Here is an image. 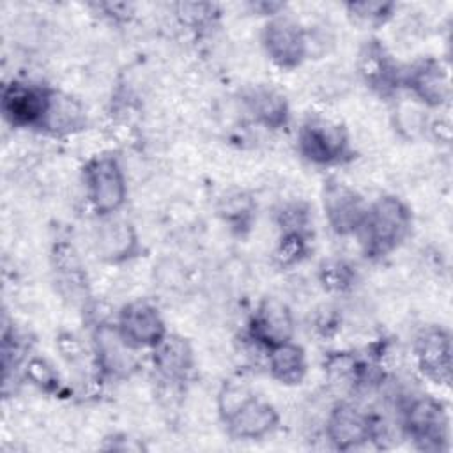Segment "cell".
<instances>
[{"instance_id": "cell-6", "label": "cell", "mask_w": 453, "mask_h": 453, "mask_svg": "<svg viewBox=\"0 0 453 453\" xmlns=\"http://www.w3.org/2000/svg\"><path fill=\"white\" fill-rule=\"evenodd\" d=\"M262 44L271 58L281 69L299 67L310 51L306 30L290 16L273 14L264 27Z\"/></svg>"}, {"instance_id": "cell-3", "label": "cell", "mask_w": 453, "mask_h": 453, "mask_svg": "<svg viewBox=\"0 0 453 453\" xmlns=\"http://www.w3.org/2000/svg\"><path fill=\"white\" fill-rule=\"evenodd\" d=\"M403 430L419 449L442 451L449 444V416L442 402L418 396L403 411Z\"/></svg>"}, {"instance_id": "cell-17", "label": "cell", "mask_w": 453, "mask_h": 453, "mask_svg": "<svg viewBox=\"0 0 453 453\" xmlns=\"http://www.w3.org/2000/svg\"><path fill=\"white\" fill-rule=\"evenodd\" d=\"M154 368L172 382H182L193 370L191 345L179 334L166 336L152 349Z\"/></svg>"}, {"instance_id": "cell-26", "label": "cell", "mask_w": 453, "mask_h": 453, "mask_svg": "<svg viewBox=\"0 0 453 453\" xmlns=\"http://www.w3.org/2000/svg\"><path fill=\"white\" fill-rule=\"evenodd\" d=\"M27 375L30 377V380L39 386L41 389H53L58 382V377L55 373V370L41 357H34L28 361L27 365Z\"/></svg>"}, {"instance_id": "cell-10", "label": "cell", "mask_w": 453, "mask_h": 453, "mask_svg": "<svg viewBox=\"0 0 453 453\" xmlns=\"http://www.w3.org/2000/svg\"><path fill=\"white\" fill-rule=\"evenodd\" d=\"M402 87H407L412 97L428 108H441L451 97L449 71L435 58H421L405 69Z\"/></svg>"}, {"instance_id": "cell-18", "label": "cell", "mask_w": 453, "mask_h": 453, "mask_svg": "<svg viewBox=\"0 0 453 453\" xmlns=\"http://www.w3.org/2000/svg\"><path fill=\"white\" fill-rule=\"evenodd\" d=\"M85 126V110L81 103L69 94L50 90L48 108L41 124V131L50 134H71Z\"/></svg>"}, {"instance_id": "cell-22", "label": "cell", "mask_w": 453, "mask_h": 453, "mask_svg": "<svg viewBox=\"0 0 453 453\" xmlns=\"http://www.w3.org/2000/svg\"><path fill=\"white\" fill-rule=\"evenodd\" d=\"M251 212H253V202L248 195H244L241 191L221 198L219 214L225 218V221H228L235 226L248 225V221L251 219Z\"/></svg>"}, {"instance_id": "cell-13", "label": "cell", "mask_w": 453, "mask_h": 453, "mask_svg": "<svg viewBox=\"0 0 453 453\" xmlns=\"http://www.w3.org/2000/svg\"><path fill=\"white\" fill-rule=\"evenodd\" d=\"M250 334L265 350L290 342L294 336V317L290 308L276 297H265L251 319Z\"/></svg>"}, {"instance_id": "cell-25", "label": "cell", "mask_w": 453, "mask_h": 453, "mask_svg": "<svg viewBox=\"0 0 453 453\" xmlns=\"http://www.w3.org/2000/svg\"><path fill=\"white\" fill-rule=\"evenodd\" d=\"M304 253H306V234L283 232L278 250H276L278 262L281 265H290V264L299 262Z\"/></svg>"}, {"instance_id": "cell-20", "label": "cell", "mask_w": 453, "mask_h": 453, "mask_svg": "<svg viewBox=\"0 0 453 453\" xmlns=\"http://www.w3.org/2000/svg\"><path fill=\"white\" fill-rule=\"evenodd\" d=\"M267 368L271 377L280 384H301L308 370L306 352L301 345L294 343L292 340L271 347L267 350Z\"/></svg>"}, {"instance_id": "cell-21", "label": "cell", "mask_w": 453, "mask_h": 453, "mask_svg": "<svg viewBox=\"0 0 453 453\" xmlns=\"http://www.w3.org/2000/svg\"><path fill=\"white\" fill-rule=\"evenodd\" d=\"M251 396H255V393L251 391L250 384L241 380V379H232L226 380L218 395V409H219V416L225 421L226 418H230L237 409H241Z\"/></svg>"}, {"instance_id": "cell-2", "label": "cell", "mask_w": 453, "mask_h": 453, "mask_svg": "<svg viewBox=\"0 0 453 453\" xmlns=\"http://www.w3.org/2000/svg\"><path fill=\"white\" fill-rule=\"evenodd\" d=\"M299 154L320 166L340 165L350 157V140L343 124L324 115H310L297 131Z\"/></svg>"}, {"instance_id": "cell-23", "label": "cell", "mask_w": 453, "mask_h": 453, "mask_svg": "<svg viewBox=\"0 0 453 453\" xmlns=\"http://www.w3.org/2000/svg\"><path fill=\"white\" fill-rule=\"evenodd\" d=\"M320 281L329 290L343 292L354 283V271L340 260L324 262L320 267Z\"/></svg>"}, {"instance_id": "cell-7", "label": "cell", "mask_w": 453, "mask_h": 453, "mask_svg": "<svg viewBox=\"0 0 453 453\" xmlns=\"http://www.w3.org/2000/svg\"><path fill=\"white\" fill-rule=\"evenodd\" d=\"M322 209L331 230L338 235H352L361 228L368 203L340 179H327L322 188Z\"/></svg>"}, {"instance_id": "cell-4", "label": "cell", "mask_w": 453, "mask_h": 453, "mask_svg": "<svg viewBox=\"0 0 453 453\" xmlns=\"http://www.w3.org/2000/svg\"><path fill=\"white\" fill-rule=\"evenodd\" d=\"M87 198L92 209L106 218L115 214L126 202L127 184L119 161L113 156H97L83 168Z\"/></svg>"}, {"instance_id": "cell-9", "label": "cell", "mask_w": 453, "mask_h": 453, "mask_svg": "<svg viewBox=\"0 0 453 453\" xmlns=\"http://www.w3.org/2000/svg\"><path fill=\"white\" fill-rule=\"evenodd\" d=\"M50 90L27 81L12 80L2 90V113L14 127H41Z\"/></svg>"}, {"instance_id": "cell-24", "label": "cell", "mask_w": 453, "mask_h": 453, "mask_svg": "<svg viewBox=\"0 0 453 453\" xmlns=\"http://www.w3.org/2000/svg\"><path fill=\"white\" fill-rule=\"evenodd\" d=\"M349 14L361 23L366 25H380L386 23L393 14V4H380V2H354L349 4Z\"/></svg>"}, {"instance_id": "cell-16", "label": "cell", "mask_w": 453, "mask_h": 453, "mask_svg": "<svg viewBox=\"0 0 453 453\" xmlns=\"http://www.w3.org/2000/svg\"><path fill=\"white\" fill-rule=\"evenodd\" d=\"M96 250L106 262H126L138 251V235L129 221L106 216L96 232Z\"/></svg>"}, {"instance_id": "cell-8", "label": "cell", "mask_w": 453, "mask_h": 453, "mask_svg": "<svg viewBox=\"0 0 453 453\" xmlns=\"http://www.w3.org/2000/svg\"><path fill=\"white\" fill-rule=\"evenodd\" d=\"M115 326L133 349H154L168 333L159 310L143 299L124 304Z\"/></svg>"}, {"instance_id": "cell-19", "label": "cell", "mask_w": 453, "mask_h": 453, "mask_svg": "<svg viewBox=\"0 0 453 453\" xmlns=\"http://www.w3.org/2000/svg\"><path fill=\"white\" fill-rule=\"evenodd\" d=\"M246 108L255 122L269 127L280 129L288 122V104L281 92L267 85H257L250 88L244 97Z\"/></svg>"}, {"instance_id": "cell-1", "label": "cell", "mask_w": 453, "mask_h": 453, "mask_svg": "<svg viewBox=\"0 0 453 453\" xmlns=\"http://www.w3.org/2000/svg\"><path fill=\"white\" fill-rule=\"evenodd\" d=\"M411 226V211L398 196L384 195L368 203L365 221L357 230L365 255L370 258L389 255L405 241Z\"/></svg>"}, {"instance_id": "cell-11", "label": "cell", "mask_w": 453, "mask_h": 453, "mask_svg": "<svg viewBox=\"0 0 453 453\" xmlns=\"http://www.w3.org/2000/svg\"><path fill=\"white\" fill-rule=\"evenodd\" d=\"M357 71L365 85L379 96H391L402 87L403 71L377 39H370L361 46Z\"/></svg>"}, {"instance_id": "cell-15", "label": "cell", "mask_w": 453, "mask_h": 453, "mask_svg": "<svg viewBox=\"0 0 453 453\" xmlns=\"http://www.w3.org/2000/svg\"><path fill=\"white\" fill-rule=\"evenodd\" d=\"M96 356L103 372L120 377L136 366L134 350L119 333L117 326H99L94 334Z\"/></svg>"}, {"instance_id": "cell-12", "label": "cell", "mask_w": 453, "mask_h": 453, "mask_svg": "<svg viewBox=\"0 0 453 453\" xmlns=\"http://www.w3.org/2000/svg\"><path fill=\"white\" fill-rule=\"evenodd\" d=\"M419 372L435 384L451 382V336L442 327L425 329L414 343Z\"/></svg>"}, {"instance_id": "cell-5", "label": "cell", "mask_w": 453, "mask_h": 453, "mask_svg": "<svg viewBox=\"0 0 453 453\" xmlns=\"http://www.w3.org/2000/svg\"><path fill=\"white\" fill-rule=\"evenodd\" d=\"M326 435L342 451H352L377 441L379 421L352 402H338L327 414Z\"/></svg>"}, {"instance_id": "cell-14", "label": "cell", "mask_w": 453, "mask_h": 453, "mask_svg": "<svg viewBox=\"0 0 453 453\" xmlns=\"http://www.w3.org/2000/svg\"><path fill=\"white\" fill-rule=\"evenodd\" d=\"M278 421L276 409L255 395L223 423L234 439L257 441L269 435L278 426Z\"/></svg>"}]
</instances>
